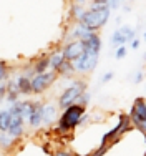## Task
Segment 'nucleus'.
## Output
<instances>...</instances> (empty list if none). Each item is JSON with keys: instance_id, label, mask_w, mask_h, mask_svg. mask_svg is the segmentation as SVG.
<instances>
[{"instance_id": "f257e3e1", "label": "nucleus", "mask_w": 146, "mask_h": 156, "mask_svg": "<svg viewBox=\"0 0 146 156\" xmlns=\"http://www.w3.org/2000/svg\"><path fill=\"white\" fill-rule=\"evenodd\" d=\"M110 13H111V9L110 5H91L90 10H85L83 17L80 18L78 22L88 27L90 30H100L101 27L106 25V22L110 20Z\"/></svg>"}, {"instance_id": "f03ea898", "label": "nucleus", "mask_w": 146, "mask_h": 156, "mask_svg": "<svg viewBox=\"0 0 146 156\" xmlns=\"http://www.w3.org/2000/svg\"><path fill=\"white\" fill-rule=\"evenodd\" d=\"M83 105H70L68 108H65V113H63L62 120H60V128L62 129H70L73 126H77L81 120V115H83Z\"/></svg>"}, {"instance_id": "7ed1b4c3", "label": "nucleus", "mask_w": 146, "mask_h": 156, "mask_svg": "<svg viewBox=\"0 0 146 156\" xmlns=\"http://www.w3.org/2000/svg\"><path fill=\"white\" fill-rule=\"evenodd\" d=\"M83 91H87V85L85 83H81V81L72 83L65 91H63V95L60 96V106H62V108H68L70 105H73L75 101H78V98L83 95Z\"/></svg>"}, {"instance_id": "20e7f679", "label": "nucleus", "mask_w": 146, "mask_h": 156, "mask_svg": "<svg viewBox=\"0 0 146 156\" xmlns=\"http://www.w3.org/2000/svg\"><path fill=\"white\" fill-rule=\"evenodd\" d=\"M98 57H100V53H96V51L85 50V53L81 55L80 58H77V60L73 62L75 70H77L78 73L93 72V70L96 68V65H98Z\"/></svg>"}, {"instance_id": "39448f33", "label": "nucleus", "mask_w": 146, "mask_h": 156, "mask_svg": "<svg viewBox=\"0 0 146 156\" xmlns=\"http://www.w3.org/2000/svg\"><path fill=\"white\" fill-rule=\"evenodd\" d=\"M58 72L52 70V72H43V73H37L32 80V91L33 93H42L43 90H47L55 80H57Z\"/></svg>"}, {"instance_id": "423d86ee", "label": "nucleus", "mask_w": 146, "mask_h": 156, "mask_svg": "<svg viewBox=\"0 0 146 156\" xmlns=\"http://www.w3.org/2000/svg\"><path fill=\"white\" fill-rule=\"evenodd\" d=\"M131 40H134V28L128 27V25L118 27L116 30L113 32V35H111V43L115 45V48L125 45V43L131 42Z\"/></svg>"}, {"instance_id": "0eeeda50", "label": "nucleus", "mask_w": 146, "mask_h": 156, "mask_svg": "<svg viewBox=\"0 0 146 156\" xmlns=\"http://www.w3.org/2000/svg\"><path fill=\"white\" fill-rule=\"evenodd\" d=\"M87 47H85L83 40H70L68 43H65L63 47V53H65V58L70 62H75L77 58H80L81 55L85 53Z\"/></svg>"}, {"instance_id": "6e6552de", "label": "nucleus", "mask_w": 146, "mask_h": 156, "mask_svg": "<svg viewBox=\"0 0 146 156\" xmlns=\"http://www.w3.org/2000/svg\"><path fill=\"white\" fill-rule=\"evenodd\" d=\"M93 30H90L88 27H85L81 22H78L77 25L73 27V30H72V33H70V38L72 40H87V38H90V37L93 35Z\"/></svg>"}, {"instance_id": "1a4fd4ad", "label": "nucleus", "mask_w": 146, "mask_h": 156, "mask_svg": "<svg viewBox=\"0 0 146 156\" xmlns=\"http://www.w3.org/2000/svg\"><path fill=\"white\" fill-rule=\"evenodd\" d=\"M133 118L136 123H141V121H146V101L143 100H136L133 106Z\"/></svg>"}, {"instance_id": "9d476101", "label": "nucleus", "mask_w": 146, "mask_h": 156, "mask_svg": "<svg viewBox=\"0 0 146 156\" xmlns=\"http://www.w3.org/2000/svg\"><path fill=\"white\" fill-rule=\"evenodd\" d=\"M42 120H43V106L42 103H33V111H32V116H30V121L28 123L33 126V128H37V126L42 125Z\"/></svg>"}, {"instance_id": "9b49d317", "label": "nucleus", "mask_w": 146, "mask_h": 156, "mask_svg": "<svg viewBox=\"0 0 146 156\" xmlns=\"http://www.w3.org/2000/svg\"><path fill=\"white\" fill-rule=\"evenodd\" d=\"M85 42V47H87V50H91V51H96V53H100V50H101V38H100L98 33H93L90 38L83 40Z\"/></svg>"}, {"instance_id": "f8f14e48", "label": "nucleus", "mask_w": 146, "mask_h": 156, "mask_svg": "<svg viewBox=\"0 0 146 156\" xmlns=\"http://www.w3.org/2000/svg\"><path fill=\"white\" fill-rule=\"evenodd\" d=\"M57 118V108L53 105H45L43 106V120H42V125H50L55 121Z\"/></svg>"}, {"instance_id": "ddd939ff", "label": "nucleus", "mask_w": 146, "mask_h": 156, "mask_svg": "<svg viewBox=\"0 0 146 156\" xmlns=\"http://www.w3.org/2000/svg\"><path fill=\"white\" fill-rule=\"evenodd\" d=\"M65 62H66V58H65L63 50L62 51H55V53L50 55V66H52V70H57V72H58L60 66H62Z\"/></svg>"}, {"instance_id": "4468645a", "label": "nucleus", "mask_w": 146, "mask_h": 156, "mask_svg": "<svg viewBox=\"0 0 146 156\" xmlns=\"http://www.w3.org/2000/svg\"><path fill=\"white\" fill-rule=\"evenodd\" d=\"M17 85H18V88H20V93H28V91H32V80H28V76H25V75L17 78Z\"/></svg>"}, {"instance_id": "2eb2a0df", "label": "nucleus", "mask_w": 146, "mask_h": 156, "mask_svg": "<svg viewBox=\"0 0 146 156\" xmlns=\"http://www.w3.org/2000/svg\"><path fill=\"white\" fill-rule=\"evenodd\" d=\"M32 111H33V103H28V101H22L20 103V113H22L23 121H30Z\"/></svg>"}, {"instance_id": "dca6fc26", "label": "nucleus", "mask_w": 146, "mask_h": 156, "mask_svg": "<svg viewBox=\"0 0 146 156\" xmlns=\"http://www.w3.org/2000/svg\"><path fill=\"white\" fill-rule=\"evenodd\" d=\"M10 118H12L10 110H2L0 111V129H2V131H7V129H9Z\"/></svg>"}, {"instance_id": "f3484780", "label": "nucleus", "mask_w": 146, "mask_h": 156, "mask_svg": "<svg viewBox=\"0 0 146 156\" xmlns=\"http://www.w3.org/2000/svg\"><path fill=\"white\" fill-rule=\"evenodd\" d=\"M77 70H75V65H73V62H70V60H66L65 63H63L62 66H60V70H58V75H62V76H68V75H72V73H75Z\"/></svg>"}, {"instance_id": "a211bd4d", "label": "nucleus", "mask_w": 146, "mask_h": 156, "mask_svg": "<svg viewBox=\"0 0 146 156\" xmlns=\"http://www.w3.org/2000/svg\"><path fill=\"white\" fill-rule=\"evenodd\" d=\"M47 66H50V57H43L37 62L35 65V73H43L47 72Z\"/></svg>"}, {"instance_id": "6ab92c4d", "label": "nucleus", "mask_w": 146, "mask_h": 156, "mask_svg": "<svg viewBox=\"0 0 146 156\" xmlns=\"http://www.w3.org/2000/svg\"><path fill=\"white\" fill-rule=\"evenodd\" d=\"M13 140H15V136H12L9 131H2V133H0V146H3V148L10 146V144L13 143Z\"/></svg>"}, {"instance_id": "aec40b11", "label": "nucleus", "mask_w": 146, "mask_h": 156, "mask_svg": "<svg viewBox=\"0 0 146 156\" xmlns=\"http://www.w3.org/2000/svg\"><path fill=\"white\" fill-rule=\"evenodd\" d=\"M72 10H73V15H75V18H77V20H80V18L83 17V13H85L83 5H80V3H73Z\"/></svg>"}, {"instance_id": "412c9836", "label": "nucleus", "mask_w": 146, "mask_h": 156, "mask_svg": "<svg viewBox=\"0 0 146 156\" xmlns=\"http://www.w3.org/2000/svg\"><path fill=\"white\" fill-rule=\"evenodd\" d=\"M126 53H128V50H126L125 45L116 47V51H115V58H116V60H123V58L126 57Z\"/></svg>"}, {"instance_id": "4be33fe9", "label": "nucleus", "mask_w": 146, "mask_h": 156, "mask_svg": "<svg viewBox=\"0 0 146 156\" xmlns=\"http://www.w3.org/2000/svg\"><path fill=\"white\" fill-rule=\"evenodd\" d=\"M78 101H80V103H81V105H83V106L87 105V103L90 101V93H88V91H83V95H81L80 98H78Z\"/></svg>"}, {"instance_id": "5701e85b", "label": "nucleus", "mask_w": 146, "mask_h": 156, "mask_svg": "<svg viewBox=\"0 0 146 156\" xmlns=\"http://www.w3.org/2000/svg\"><path fill=\"white\" fill-rule=\"evenodd\" d=\"M119 2L121 0H108V5H110L111 10H116V9H119Z\"/></svg>"}, {"instance_id": "b1692460", "label": "nucleus", "mask_w": 146, "mask_h": 156, "mask_svg": "<svg viewBox=\"0 0 146 156\" xmlns=\"http://www.w3.org/2000/svg\"><path fill=\"white\" fill-rule=\"evenodd\" d=\"M5 76H7V66L3 62H0V80H3Z\"/></svg>"}, {"instance_id": "393cba45", "label": "nucleus", "mask_w": 146, "mask_h": 156, "mask_svg": "<svg viewBox=\"0 0 146 156\" xmlns=\"http://www.w3.org/2000/svg\"><path fill=\"white\" fill-rule=\"evenodd\" d=\"M111 78H113V72H108L106 75H103V78H101V81L103 83H106V81H110Z\"/></svg>"}, {"instance_id": "a878e982", "label": "nucleus", "mask_w": 146, "mask_h": 156, "mask_svg": "<svg viewBox=\"0 0 146 156\" xmlns=\"http://www.w3.org/2000/svg\"><path fill=\"white\" fill-rule=\"evenodd\" d=\"M133 48V50H138V48H140V40L138 38H134V40H131V45H130Z\"/></svg>"}, {"instance_id": "bb28decb", "label": "nucleus", "mask_w": 146, "mask_h": 156, "mask_svg": "<svg viewBox=\"0 0 146 156\" xmlns=\"http://www.w3.org/2000/svg\"><path fill=\"white\" fill-rule=\"evenodd\" d=\"M108 5V0H93V5Z\"/></svg>"}, {"instance_id": "cd10ccee", "label": "nucleus", "mask_w": 146, "mask_h": 156, "mask_svg": "<svg viewBox=\"0 0 146 156\" xmlns=\"http://www.w3.org/2000/svg\"><path fill=\"white\" fill-rule=\"evenodd\" d=\"M141 78H143V73H141V72H138V73H136V76H134V81H136V83H140V81H141Z\"/></svg>"}, {"instance_id": "c85d7f7f", "label": "nucleus", "mask_w": 146, "mask_h": 156, "mask_svg": "<svg viewBox=\"0 0 146 156\" xmlns=\"http://www.w3.org/2000/svg\"><path fill=\"white\" fill-rule=\"evenodd\" d=\"M55 156H72V154H70V153H65V151H58Z\"/></svg>"}, {"instance_id": "c756f323", "label": "nucleus", "mask_w": 146, "mask_h": 156, "mask_svg": "<svg viewBox=\"0 0 146 156\" xmlns=\"http://www.w3.org/2000/svg\"><path fill=\"white\" fill-rule=\"evenodd\" d=\"M123 10H125V12H130L131 9H130V5H125V7H123Z\"/></svg>"}, {"instance_id": "7c9ffc66", "label": "nucleus", "mask_w": 146, "mask_h": 156, "mask_svg": "<svg viewBox=\"0 0 146 156\" xmlns=\"http://www.w3.org/2000/svg\"><path fill=\"white\" fill-rule=\"evenodd\" d=\"M77 2H78V3H81V5H83V3H85V0H77Z\"/></svg>"}, {"instance_id": "2f4dec72", "label": "nucleus", "mask_w": 146, "mask_h": 156, "mask_svg": "<svg viewBox=\"0 0 146 156\" xmlns=\"http://www.w3.org/2000/svg\"><path fill=\"white\" fill-rule=\"evenodd\" d=\"M143 40L146 42V30H144V33H143Z\"/></svg>"}, {"instance_id": "473e14b6", "label": "nucleus", "mask_w": 146, "mask_h": 156, "mask_svg": "<svg viewBox=\"0 0 146 156\" xmlns=\"http://www.w3.org/2000/svg\"><path fill=\"white\" fill-rule=\"evenodd\" d=\"M143 58H144V60H146V53H144V55H143Z\"/></svg>"}, {"instance_id": "72a5a7b5", "label": "nucleus", "mask_w": 146, "mask_h": 156, "mask_svg": "<svg viewBox=\"0 0 146 156\" xmlns=\"http://www.w3.org/2000/svg\"><path fill=\"white\" fill-rule=\"evenodd\" d=\"M121 2H125V0H121Z\"/></svg>"}]
</instances>
